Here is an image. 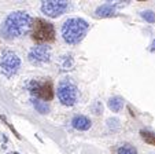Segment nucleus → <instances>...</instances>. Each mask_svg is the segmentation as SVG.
<instances>
[{"label": "nucleus", "instance_id": "5", "mask_svg": "<svg viewBox=\"0 0 155 154\" xmlns=\"http://www.w3.org/2000/svg\"><path fill=\"white\" fill-rule=\"evenodd\" d=\"M58 99L64 106H74L78 99V90L70 80H63L58 87Z\"/></svg>", "mask_w": 155, "mask_h": 154}, {"label": "nucleus", "instance_id": "16", "mask_svg": "<svg viewBox=\"0 0 155 154\" xmlns=\"http://www.w3.org/2000/svg\"><path fill=\"white\" fill-rule=\"evenodd\" d=\"M0 120H2V121H3V124L6 125L7 128H8V129L12 132V134L15 135V138H18V139H21V135H19V132H18L17 129H15V128L12 127V125H11V122H10L8 120H7V117H6V116H3V114H0Z\"/></svg>", "mask_w": 155, "mask_h": 154}, {"label": "nucleus", "instance_id": "19", "mask_svg": "<svg viewBox=\"0 0 155 154\" xmlns=\"http://www.w3.org/2000/svg\"><path fill=\"white\" fill-rule=\"evenodd\" d=\"M8 154H19V153H17V151H12V153H8Z\"/></svg>", "mask_w": 155, "mask_h": 154}, {"label": "nucleus", "instance_id": "7", "mask_svg": "<svg viewBox=\"0 0 155 154\" xmlns=\"http://www.w3.org/2000/svg\"><path fill=\"white\" fill-rule=\"evenodd\" d=\"M70 7V3L66 0H44L41 2V12L50 18H58L66 12Z\"/></svg>", "mask_w": 155, "mask_h": 154}, {"label": "nucleus", "instance_id": "1", "mask_svg": "<svg viewBox=\"0 0 155 154\" xmlns=\"http://www.w3.org/2000/svg\"><path fill=\"white\" fill-rule=\"evenodd\" d=\"M33 18L26 11H14L0 25V36L6 40H15L25 36L32 28Z\"/></svg>", "mask_w": 155, "mask_h": 154}, {"label": "nucleus", "instance_id": "11", "mask_svg": "<svg viewBox=\"0 0 155 154\" xmlns=\"http://www.w3.org/2000/svg\"><path fill=\"white\" fill-rule=\"evenodd\" d=\"M124 103H125V102H124V99L121 98V96H113V98H110L107 102L108 109L111 111H114V113H118V111L122 110Z\"/></svg>", "mask_w": 155, "mask_h": 154}, {"label": "nucleus", "instance_id": "2", "mask_svg": "<svg viewBox=\"0 0 155 154\" xmlns=\"http://www.w3.org/2000/svg\"><path fill=\"white\" fill-rule=\"evenodd\" d=\"M89 23L82 18H69L62 25V37L68 44H78L85 37Z\"/></svg>", "mask_w": 155, "mask_h": 154}, {"label": "nucleus", "instance_id": "9", "mask_svg": "<svg viewBox=\"0 0 155 154\" xmlns=\"http://www.w3.org/2000/svg\"><path fill=\"white\" fill-rule=\"evenodd\" d=\"M71 125H73L74 129L77 131H88L89 128L92 127V121L88 118L87 116H74L73 120H71Z\"/></svg>", "mask_w": 155, "mask_h": 154}, {"label": "nucleus", "instance_id": "17", "mask_svg": "<svg viewBox=\"0 0 155 154\" xmlns=\"http://www.w3.org/2000/svg\"><path fill=\"white\" fill-rule=\"evenodd\" d=\"M140 15L144 21H147V22H150V23L155 22V14H154V11H151V10H146V11H143Z\"/></svg>", "mask_w": 155, "mask_h": 154}, {"label": "nucleus", "instance_id": "8", "mask_svg": "<svg viewBox=\"0 0 155 154\" xmlns=\"http://www.w3.org/2000/svg\"><path fill=\"white\" fill-rule=\"evenodd\" d=\"M28 59L32 65L35 66H40L50 62L51 59V48L47 46H36L28 54Z\"/></svg>", "mask_w": 155, "mask_h": 154}, {"label": "nucleus", "instance_id": "18", "mask_svg": "<svg viewBox=\"0 0 155 154\" xmlns=\"http://www.w3.org/2000/svg\"><path fill=\"white\" fill-rule=\"evenodd\" d=\"M150 51H151V53H155V40H152V43L150 44Z\"/></svg>", "mask_w": 155, "mask_h": 154}, {"label": "nucleus", "instance_id": "15", "mask_svg": "<svg viewBox=\"0 0 155 154\" xmlns=\"http://www.w3.org/2000/svg\"><path fill=\"white\" fill-rule=\"evenodd\" d=\"M107 127H108V129L110 131H113V132H117L118 129L121 128V121L118 118H108L107 120Z\"/></svg>", "mask_w": 155, "mask_h": 154}, {"label": "nucleus", "instance_id": "12", "mask_svg": "<svg viewBox=\"0 0 155 154\" xmlns=\"http://www.w3.org/2000/svg\"><path fill=\"white\" fill-rule=\"evenodd\" d=\"M32 105L40 114H47L48 111H50V106L47 105V102H43V101H40V99L33 98L32 99Z\"/></svg>", "mask_w": 155, "mask_h": 154}, {"label": "nucleus", "instance_id": "4", "mask_svg": "<svg viewBox=\"0 0 155 154\" xmlns=\"http://www.w3.org/2000/svg\"><path fill=\"white\" fill-rule=\"evenodd\" d=\"M28 90L36 99L48 102L54 98V85L51 79H43V80H30L28 83Z\"/></svg>", "mask_w": 155, "mask_h": 154}, {"label": "nucleus", "instance_id": "14", "mask_svg": "<svg viewBox=\"0 0 155 154\" xmlns=\"http://www.w3.org/2000/svg\"><path fill=\"white\" fill-rule=\"evenodd\" d=\"M117 154H137V150L132 145H122L118 147Z\"/></svg>", "mask_w": 155, "mask_h": 154}, {"label": "nucleus", "instance_id": "6", "mask_svg": "<svg viewBox=\"0 0 155 154\" xmlns=\"http://www.w3.org/2000/svg\"><path fill=\"white\" fill-rule=\"evenodd\" d=\"M21 67V59L19 56L15 53L7 50L2 54V58H0V70L6 77H12V76L17 74V72Z\"/></svg>", "mask_w": 155, "mask_h": 154}, {"label": "nucleus", "instance_id": "10", "mask_svg": "<svg viewBox=\"0 0 155 154\" xmlns=\"http://www.w3.org/2000/svg\"><path fill=\"white\" fill-rule=\"evenodd\" d=\"M115 10H117V4L104 3V4L97 7L95 14H96V17H99V18H110V17H114L115 15Z\"/></svg>", "mask_w": 155, "mask_h": 154}, {"label": "nucleus", "instance_id": "13", "mask_svg": "<svg viewBox=\"0 0 155 154\" xmlns=\"http://www.w3.org/2000/svg\"><path fill=\"white\" fill-rule=\"evenodd\" d=\"M140 135L146 143H148V145H151V146H155V134H152V132H150V131H140Z\"/></svg>", "mask_w": 155, "mask_h": 154}, {"label": "nucleus", "instance_id": "3", "mask_svg": "<svg viewBox=\"0 0 155 154\" xmlns=\"http://www.w3.org/2000/svg\"><path fill=\"white\" fill-rule=\"evenodd\" d=\"M30 35L36 43H52L55 41V26L51 22L43 19V18H33L32 28H30Z\"/></svg>", "mask_w": 155, "mask_h": 154}]
</instances>
